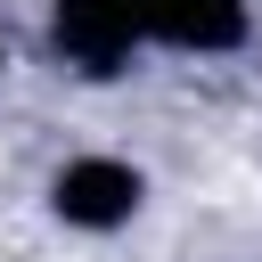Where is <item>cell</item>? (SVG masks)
Returning <instances> with one entry per match:
<instances>
[{
  "instance_id": "cell-1",
  "label": "cell",
  "mask_w": 262,
  "mask_h": 262,
  "mask_svg": "<svg viewBox=\"0 0 262 262\" xmlns=\"http://www.w3.org/2000/svg\"><path fill=\"white\" fill-rule=\"evenodd\" d=\"M49 33H57V49H66L82 74H115V66H123V57L147 41L139 0H57Z\"/></svg>"
},
{
  "instance_id": "cell-2",
  "label": "cell",
  "mask_w": 262,
  "mask_h": 262,
  "mask_svg": "<svg viewBox=\"0 0 262 262\" xmlns=\"http://www.w3.org/2000/svg\"><path fill=\"white\" fill-rule=\"evenodd\" d=\"M57 213L74 229H123L139 213V172L115 164V156H74L57 172Z\"/></svg>"
},
{
  "instance_id": "cell-3",
  "label": "cell",
  "mask_w": 262,
  "mask_h": 262,
  "mask_svg": "<svg viewBox=\"0 0 262 262\" xmlns=\"http://www.w3.org/2000/svg\"><path fill=\"white\" fill-rule=\"evenodd\" d=\"M139 25L172 49H229L246 33V0H139Z\"/></svg>"
}]
</instances>
